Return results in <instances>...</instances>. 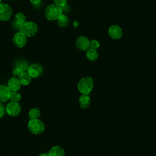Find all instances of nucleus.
<instances>
[{
  "label": "nucleus",
  "mask_w": 156,
  "mask_h": 156,
  "mask_svg": "<svg viewBox=\"0 0 156 156\" xmlns=\"http://www.w3.org/2000/svg\"><path fill=\"white\" fill-rule=\"evenodd\" d=\"M94 82L90 76L83 77L77 83V90L82 94H89L93 90Z\"/></svg>",
  "instance_id": "f257e3e1"
},
{
  "label": "nucleus",
  "mask_w": 156,
  "mask_h": 156,
  "mask_svg": "<svg viewBox=\"0 0 156 156\" xmlns=\"http://www.w3.org/2000/svg\"><path fill=\"white\" fill-rule=\"evenodd\" d=\"M62 14L61 7L55 4L48 5L44 10L45 18L49 21L57 20Z\"/></svg>",
  "instance_id": "f03ea898"
},
{
  "label": "nucleus",
  "mask_w": 156,
  "mask_h": 156,
  "mask_svg": "<svg viewBox=\"0 0 156 156\" xmlns=\"http://www.w3.org/2000/svg\"><path fill=\"white\" fill-rule=\"evenodd\" d=\"M27 128L32 133L39 135L44 131L45 126L44 122L38 118L30 119L27 123Z\"/></svg>",
  "instance_id": "7ed1b4c3"
},
{
  "label": "nucleus",
  "mask_w": 156,
  "mask_h": 156,
  "mask_svg": "<svg viewBox=\"0 0 156 156\" xmlns=\"http://www.w3.org/2000/svg\"><path fill=\"white\" fill-rule=\"evenodd\" d=\"M20 32L26 37H30L34 36L38 32V26L32 21H26L20 27Z\"/></svg>",
  "instance_id": "20e7f679"
},
{
  "label": "nucleus",
  "mask_w": 156,
  "mask_h": 156,
  "mask_svg": "<svg viewBox=\"0 0 156 156\" xmlns=\"http://www.w3.org/2000/svg\"><path fill=\"white\" fill-rule=\"evenodd\" d=\"M5 112L10 116H16L20 115L21 111V106L19 102H10L5 107Z\"/></svg>",
  "instance_id": "39448f33"
},
{
  "label": "nucleus",
  "mask_w": 156,
  "mask_h": 156,
  "mask_svg": "<svg viewBox=\"0 0 156 156\" xmlns=\"http://www.w3.org/2000/svg\"><path fill=\"white\" fill-rule=\"evenodd\" d=\"M12 15V8L6 3L0 4V20L7 21L9 20Z\"/></svg>",
  "instance_id": "423d86ee"
},
{
  "label": "nucleus",
  "mask_w": 156,
  "mask_h": 156,
  "mask_svg": "<svg viewBox=\"0 0 156 156\" xmlns=\"http://www.w3.org/2000/svg\"><path fill=\"white\" fill-rule=\"evenodd\" d=\"M26 72L32 78H38L43 73V68L39 64L33 63L29 66Z\"/></svg>",
  "instance_id": "0eeeda50"
},
{
  "label": "nucleus",
  "mask_w": 156,
  "mask_h": 156,
  "mask_svg": "<svg viewBox=\"0 0 156 156\" xmlns=\"http://www.w3.org/2000/svg\"><path fill=\"white\" fill-rule=\"evenodd\" d=\"M90 41L88 37L84 35H80L77 38L75 44L78 49L82 51H86L90 48Z\"/></svg>",
  "instance_id": "6e6552de"
},
{
  "label": "nucleus",
  "mask_w": 156,
  "mask_h": 156,
  "mask_svg": "<svg viewBox=\"0 0 156 156\" xmlns=\"http://www.w3.org/2000/svg\"><path fill=\"white\" fill-rule=\"evenodd\" d=\"M108 34L111 38L113 40H119L122 36V30L119 26L113 24L109 27L108 29Z\"/></svg>",
  "instance_id": "1a4fd4ad"
},
{
  "label": "nucleus",
  "mask_w": 156,
  "mask_h": 156,
  "mask_svg": "<svg viewBox=\"0 0 156 156\" xmlns=\"http://www.w3.org/2000/svg\"><path fill=\"white\" fill-rule=\"evenodd\" d=\"M27 37L21 32L16 33L13 37V43L18 48H21L26 46L27 43Z\"/></svg>",
  "instance_id": "9d476101"
},
{
  "label": "nucleus",
  "mask_w": 156,
  "mask_h": 156,
  "mask_svg": "<svg viewBox=\"0 0 156 156\" xmlns=\"http://www.w3.org/2000/svg\"><path fill=\"white\" fill-rule=\"evenodd\" d=\"M11 91L7 85H0V103H4L9 100Z\"/></svg>",
  "instance_id": "9b49d317"
},
{
  "label": "nucleus",
  "mask_w": 156,
  "mask_h": 156,
  "mask_svg": "<svg viewBox=\"0 0 156 156\" xmlns=\"http://www.w3.org/2000/svg\"><path fill=\"white\" fill-rule=\"evenodd\" d=\"M7 86L11 91H18L21 88V84L18 78L12 77L8 80Z\"/></svg>",
  "instance_id": "f8f14e48"
},
{
  "label": "nucleus",
  "mask_w": 156,
  "mask_h": 156,
  "mask_svg": "<svg viewBox=\"0 0 156 156\" xmlns=\"http://www.w3.org/2000/svg\"><path fill=\"white\" fill-rule=\"evenodd\" d=\"M49 156H65V151L60 146H52L48 152Z\"/></svg>",
  "instance_id": "ddd939ff"
},
{
  "label": "nucleus",
  "mask_w": 156,
  "mask_h": 156,
  "mask_svg": "<svg viewBox=\"0 0 156 156\" xmlns=\"http://www.w3.org/2000/svg\"><path fill=\"white\" fill-rule=\"evenodd\" d=\"M91 103V98L89 94H82L79 98V105L83 109L89 107Z\"/></svg>",
  "instance_id": "4468645a"
},
{
  "label": "nucleus",
  "mask_w": 156,
  "mask_h": 156,
  "mask_svg": "<svg viewBox=\"0 0 156 156\" xmlns=\"http://www.w3.org/2000/svg\"><path fill=\"white\" fill-rule=\"evenodd\" d=\"M32 77L29 76V74L26 71L21 73V74L19 76L18 79L21 84V85L27 86L31 82Z\"/></svg>",
  "instance_id": "2eb2a0df"
},
{
  "label": "nucleus",
  "mask_w": 156,
  "mask_h": 156,
  "mask_svg": "<svg viewBox=\"0 0 156 156\" xmlns=\"http://www.w3.org/2000/svg\"><path fill=\"white\" fill-rule=\"evenodd\" d=\"M85 55L87 59L90 62L96 61L98 57V53L96 49H93L91 48H88L86 51Z\"/></svg>",
  "instance_id": "dca6fc26"
},
{
  "label": "nucleus",
  "mask_w": 156,
  "mask_h": 156,
  "mask_svg": "<svg viewBox=\"0 0 156 156\" xmlns=\"http://www.w3.org/2000/svg\"><path fill=\"white\" fill-rule=\"evenodd\" d=\"M57 23L60 27L65 28L69 24V18L66 15L62 14L57 20Z\"/></svg>",
  "instance_id": "f3484780"
},
{
  "label": "nucleus",
  "mask_w": 156,
  "mask_h": 156,
  "mask_svg": "<svg viewBox=\"0 0 156 156\" xmlns=\"http://www.w3.org/2000/svg\"><path fill=\"white\" fill-rule=\"evenodd\" d=\"M15 21L17 26L20 27L25 22H26V16L22 12H18L15 16Z\"/></svg>",
  "instance_id": "a211bd4d"
},
{
  "label": "nucleus",
  "mask_w": 156,
  "mask_h": 156,
  "mask_svg": "<svg viewBox=\"0 0 156 156\" xmlns=\"http://www.w3.org/2000/svg\"><path fill=\"white\" fill-rule=\"evenodd\" d=\"M41 110L37 107H34L28 112V117L30 119H37L40 116Z\"/></svg>",
  "instance_id": "6ab92c4d"
},
{
  "label": "nucleus",
  "mask_w": 156,
  "mask_h": 156,
  "mask_svg": "<svg viewBox=\"0 0 156 156\" xmlns=\"http://www.w3.org/2000/svg\"><path fill=\"white\" fill-rule=\"evenodd\" d=\"M21 99V96L20 93H19L18 91H11L9 100L11 102H19Z\"/></svg>",
  "instance_id": "aec40b11"
},
{
  "label": "nucleus",
  "mask_w": 156,
  "mask_h": 156,
  "mask_svg": "<svg viewBox=\"0 0 156 156\" xmlns=\"http://www.w3.org/2000/svg\"><path fill=\"white\" fill-rule=\"evenodd\" d=\"M15 66L20 68L23 71L26 72L27 71V69L29 65H28V63L25 60H19L16 63Z\"/></svg>",
  "instance_id": "412c9836"
},
{
  "label": "nucleus",
  "mask_w": 156,
  "mask_h": 156,
  "mask_svg": "<svg viewBox=\"0 0 156 156\" xmlns=\"http://www.w3.org/2000/svg\"><path fill=\"white\" fill-rule=\"evenodd\" d=\"M23 72H24V71H23L22 69H21L20 68H19L18 66H15L13 68L12 71V75L13 76V77H17V78H18L19 76H20L21 74V73H23Z\"/></svg>",
  "instance_id": "4be33fe9"
},
{
  "label": "nucleus",
  "mask_w": 156,
  "mask_h": 156,
  "mask_svg": "<svg viewBox=\"0 0 156 156\" xmlns=\"http://www.w3.org/2000/svg\"><path fill=\"white\" fill-rule=\"evenodd\" d=\"M100 43L97 40H92L90 42V48L97 49L100 47Z\"/></svg>",
  "instance_id": "5701e85b"
},
{
  "label": "nucleus",
  "mask_w": 156,
  "mask_h": 156,
  "mask_svg": "<svg viewBox=\"0 0 156 156\" xmlns=\"http://www.w3.org/2000/svg\"><path fill=\"white\" fill-rule=\"evenodd\" d=\"M53 1L55 4L60 6V7L64 6L67 2V0H53Z\"/></svg>",
  "instance_id": "b1692460"
},
{
  "label": "nucleus",
  "mask_w": 156,
  "mask_h": 156,
  "mask_svg": "<svg viewBox=\"0 0 156 156\" xmlns=\"http://www.w3.org/2000/svg\"><path fill=\"white\" fill-rule=\"evenodd\" d=\"M5 107L2 103H0V118H1L5 114Z\"/></svg>",
  "instance_id": "393cba45"
},
{
  "label": "nucleus",
  "mask_w": 156,
  "mask_h": 156,
  "mask_svg": "<svg viewBox=\"0 0 156 156\" xmlns=\"http://www.w3.org/2000/svg\"><path fill=\"white\" fill-rule=\"evenodd\" d=\"M41 1V0H30V2H32V3L34 4H38L39 2H40Z\"/></svg>",
  "instance_id": "a878e982"
},
{
  "label": "nucleus",
  "mask_w": 156,
  "mask_h": 156,
  "mask_svg": "<svg viewBox=\"0 0 156 156\" xmlns=\"http://www.w3.org/2000/svg\"><path fill=\"white\" fill-rule=\"evenodd\" d=\"M38 156H49V155H48V154H46V153H41Z\"/></svg>",
  "instance_id": "bb28decb"
},
{
  "label": "nucleus",
  "mask_w": 156,
  "mask_h": 156,
  "mask_svg": "<svg viewBox=\"0 0 156 156\" xmlns=\"http://www.w3.org/2000/svg\"><path fill=\"white\" fill-rule=\"evenodd\" d=\"M1 1H2V0H0V4L1 3Z\"/></svg>",
  "instance_id": "cd10ccee"
},
{
  "label": "nucleus",
  "mask_w": 156,
  "mask_h": 156,
  "mask_svg": "<svg viewBox=\"0 0 156 156\" xmlns=\"http://www.w3.org/2000/svg\"><path fill=\"white\" fill-rule=\"evenodd\" d=\"M14 1H15V0H14Z\"/></svg>",
  "instance_id": "c85d7f7f"
}]
</instances>
